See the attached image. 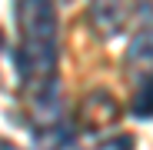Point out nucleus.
I'll list each match as a JSON object with an SVG mask.
<instances>
[{
  "label": "nucleus",
  "mask_w": 153,
  "mask_h": 150,
  "mask_svg": "<svg viewBox=\"0 0 153 150\" xmlns=\"http://www.w3.org/2000/svg\"><path fill=\"white\" fill-rule=\"evenodd\" d=\"M120 113H123L120 100L110 90H90L83 97V104L76 107V123H80L83 130H90V134H100V130L113 127L120 120Z\"/></svg>",
  "instance_id": "obj_1"
},
{
  "label": "nucleus",
  "mask_w": 153,
  "mask_h": 150,
  "mask_svg": "<svg viewBox=\"0 0 153 150\" xmlns=\"http://www.w3.org/2000/svg\"><path fill=\"white\" fill-rule=\"evenodd\" d=\"M0 150H10V147H7V143H4V147H0Z\"/></svg>",
  "instance_id": "obj_9"
},
{
  "label": "nucleus",
  "mask_w": 153,
  "mask_h": 150,
  "mask_svg": "<svg viewBox=\"0 0 153 150\" xmlns=\"http://www.w3.org/2000/svg\"><path fill=\"white\" fill-rule=\"evenodd\" d=\"M93 150H137V140H133V134H117V137L100 140Z\"/></svg>",
  "instance_id": "obj_7"
},
{
  "label": "nucleus",
  "mask_w": 153,
  "mask_h": 150,
  "mask_svg": "<svg viewBox=\"0 0 153 150\" xmlns=\"http://www.w3.org/2000/svg\"><path fill=\"white\" fill-rule=\"evenodd\" d=\"M13 17L20 23L23 37L33 40H57V10L50 4H40V0H23V4L13 7Z\"/></svg>",
  "instance_id": "obj_2"
},
{
  "label": "nucleus",
  "mask_w": 153,
  "mask_h": 150,
  "mask_svg": "<svg viewBox=\"0 0 153 150\" xmlns=\"http://www.w3.org/2000/svg\"><path fill=\"white\" fill-rule=\"evenodd\" d=\"M126 70L143 73V80L153 77V30L143 27L140 34H133L130 47H126Z\"/></svg>",
  "instance_id": "obj_4"
},
{
  "label": "nucleus",
  "mask_w": 153,
  "mask_h": 150,
  "mask_svg": "<svg viewBox=\"0 0 153 150\" xmlns=\"http://www.w3.org/2000/svg\"><path fill=\"white\" fill-rule=\"evenodd\" d=\"M0 47H4V34H0Z\"/></svg>",
  "instance_id": "obj_8"
},
{
  "label": "nucleus",
  "mask_w": 153,
  "mask_h": 150,
  "mask_svg": "<svg viewBox=\"0 0 153 150\" xmlns=\"http://www.w3.org/2000/svg\"><path fill=\"white\" fill-rule=\"evenodd\" d=\"M133 117H140V120H150L153 117V77L140 80V90L133 97Z\"/></svg>",
  "instance_id": "obj_6"
},
{
  "label": "nucleus",
  "mask_w": 153,
  "mask_h": 150,
  "mask_svg": "<svg viewBox=\"0 0 153 150\" xmlns=\"http://www.w3.org/2000/svg\"><path fill=\"white\" fill-rule=\"evenodd\" d=\"M130 13L133 10L123 7V4H93L90 7V23L100 37H117L130 23Z\"/></svg>",
  "instance_id": "obj_3"
},
{
  "label": "nucleus",
  "mask_w": 153,
  "mask_h": 150,
  "mask_svg": "<svg viewBox=\"0 0 153 150\" xmlns=\"http://www.w3.org/2000/svg\"><path fill=\"white\" fill-rule=\"evenodd\" d=\"M73 130L67 123H53V127H40L37 137H33V150H63L70 143Z\"/></svg>",
  "instance_id": "obj_5"
}]
</instances>
